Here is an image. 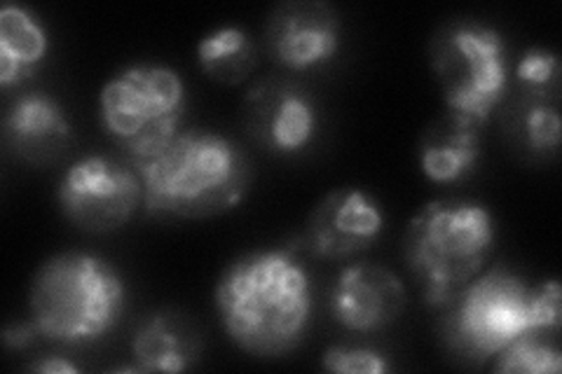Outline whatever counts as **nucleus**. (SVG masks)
Instances as JSON below:
<instances>
[{
    "label": "nucleus",
    "mask_w": 562,
    "mask_h": 374,
    "mask_svg": "<svg viewBox=\"0 0 562 374\" xmlns=\"http://www.w3.org/2000/svg\"><path fill=\"white\" fill-rule=\"evenodd\" d=\"M214 307L221 328L244 353L281 359L310 332L314 283L293 246L258 248L221 272Z\"/></svg>",
    "instance_id": "1"
},
{
    "label": "nucleus",
    "mask_w": 562,
    "mask_h": 374,
    "mask_svg": "<svg viewBox=\"0 0 562 374\" xmlns=\"http://www.w3.org/2000/svg\"><path fill=\"white\" fill-rule=\"evenodd\" d=\"M132 167L150 216L179 220L216 218L237 208L254 175L237 140L202 127H183Z\"/></svg>",
    "instance_id": "2"
},
{
    "label": "nucleus",
    "mask_w": 562,
    "mask_h": 374,
    "mask_svg": "<svg viewBox=\"0 0 562 374\" xmlns=\"http://www.w3.org/2000/svg\"><path fill=\"white\" fill-rule=\"evenodd\" d=\"M443 309L450 349L471 363H485L522 335L558 330L562 291L558 279L530 286L520 274L497 264L471 279Z\"/></svg>",
    "instance_id": "3"
},
{
    "label": "nucleus",
    "mask_w": 562,
    "mask_h": 374,
    "mask_svg": "<svg viewBox=\"0 0 562 374\" xmlns=\"http://www.w3.org/2000/svg\"><path fill=\"white\" fill-rule=\"evenodd\" d=\"M125 309V279L115 264L90 251L49 256L29 286V318L52 344H94L120 326Z\"/></svg>",
    "instance_id": "4"
},
{
    "label": "nucleus",
    "mask_w": 562,
    "mask_h": 374,
    "mask_svg": "<svg viewBox=\"0 0 562 374\" xmlns=\"http://www.w3.org/2000/svg\"><path fill=\"white\" fill-rule=\"evenodd\" d=\"M492 211L471 200H434L411 218L403 235V260L429 307L443 309L495 251Z\"/></svg>",
    "instance_id": "5"
},
{
    "label": "nucleus",
    "mask_w": 562,
    "mask_h": 374,
    "mask_svg": "<svg viewBox=\"0 0 562 374\" xmlns=\"http://www.w3.org/2000/svg\"><path fill=\"white\" fill-rule=\"evenodd\" d=\"M186 101L179 70L160 61H138L103 82L99 120L134 165L183 129Z\"/></svg>",
    "instance_id": "6"
},
{
    "label": "nucleus",
    "mask_w": 562,
    "mask_h": 374,
    "mask_svg": "<svg viewBox=\"0 0 562 374\" xmlns=\"http://www.w3.org/2000/svg\"><path fill=\"white\" fill-rule=\"evenodd\" d=\"M431 70L448 113L483 127L508 92V47L499 29L454 20L431 38Z\"/></svg>",
    "instance_id": "7"
},
{
    "label": "nucleus",
    "mask_w": 562,
    "mask_h": 374,
    "mask_svg": "<svg viewBox=\"0 0 562 374\" xmlns=\"http://www.w3.org/2000/svg\"><path fill=\"white\" fill-rule=\"evenodd\" d=\"M57 202L68 223L90 235L125 227L144 206V185L130 162L103 152L78 157L57 185Z\"/></svg>",
    "instance_id": "8"
},
{
    "label": "nucleus",
    "mask_w": 562,
    "mask_h": 374,
    "mask_svg": "<svg viewBox=\"0 0 562 374\" xmlns=\"http://www.w3.org/2000/svg\"><path fill=\"white\" fill-rule=\"evenodd\" d=\"M340 45L342 20L328 0H284L268 14V55L277 66L293 73L330 64L338 57Z\"/></svg>",
    "instance_id": "9"
},
{
    "label": "nucleus",
    "mask_w": 562,
    "mask_h": 374,
    "mask_svg": "<svg viewBox=\"0 0 562 374\" xmlns=\"http://www.w3.org/2000/svg\"><path fill=\"white\" fill-rule=\"evenodd\" d=\"M386 225L384 208L363 188H336L310 211L303 246L314 258L347 260L375 246Z\"/></svg>",
    "instance_id": "10"
},
{
    "label": "nucleus",
    "mask_w": 562,
    "mask_h": 374,
    "mask_svg": "<svg viewBox=\"0 0 562 374\" xmlns=\"http://www.w3.org/2000/svg\"><path fill=\"white\" fill-rule=\"evenodd\" d=\"M246 129L274 155L303 152L319 132V109L307 89L286 80L258 82L244 99Z\"/></svg>",
    "instance_id": "11"
},
{
    "label": "nucleus",
    "mask_w": 562,
    "mask_h": 374,
    "mask_svg": "<svg viewBox=\"0 0 562 374\" xmlns=\"http://www.w3.org/2000/svg\"><path fill=\"white\" fill-rule=\"evenodd\" d=\"M408 305L406 283L390 267L375 262L347 264L330 288L333 318L349 332H380L394 326Z\"/></svg>",
    "instance_id": "12"
},
{
    "label": "nucleus",
    "mask_w": 562,
    "mask_h": 374,
    "mask_svg": "<svg viewBox=\"0 0 562 374\" xmlns=\"http://www.w3.org/2000/svg\"><path fill=\"white\" fill-rule=\"evenodd\" d=\"M3 136L16 157L43 165L70 144L74 124L57 97L31 89L10 101L3 115Z\"/></svg>",
    "instance_id": "13"
},
{
    "label": "nucleus",
    "mask_w": 562,
    "mask_h": 374,
    "mask_svg": "<svg viewBox=\"0 0 562 374\" xmlns=\"http://www.w3.org/2000/svg\"><path fill=\"white\" fill-rule=\"evenodd\" d=\"M417 162L429 183H460L481 162V127L452 113L429 124L417 146Z\"/></svg>",
    "instance_id": "14"
},
{
    "label": "nucleus",
    "mask_w": 562,
    "mask_h": 374,
    "mask_svg": "<svg viewBox=\"0 0 562 374\" xmlns=\"http://www.w3.org/2000/svg\"><path fill=\"white\" fill-rule=\"evenodd\" d=\"M200 353L198 332L171 311L150 314L132 337L134 372H186Z\"/></svg>",
    "instance_id": "15"
},
{
    "label": "nucleus",
    "mask_w": 562,
    "mask_h": 374,
    "mask_svg": "<svg viewBox=\"0 0 562 374\" xmlns=\"http://www.w3.org/2000/svg\"><path fill=\"white\" fill-rule=\"evenodd\" d=\"M49 52L43 20L22 3L0 8V84L14 87L38 73Z\"/></svg>",
    "instance_id": "16"
},
{
    "label": "nucleus",
    "mask_w": 562,
    "mask_h": 374,
    "mask_svg": "<svg viewBox=\"0 0 562 374\" xmlns=\"http://www.w3.org/2000/svg\"><path fill=\"white\" fill-rule=\"evenodd\" d=\"M258 45L251 33L227 24L204 33L198 43V64L221 84H241L258 68Z\"/></svg>",
    "instance_id": "17"
},
{
    "label": "nucleus",
    "mask_w": 562,
    "mask_h": 374,
    "mask_svg": "<svg viewBox=\"0 0 562 374\" xmlns=\"http://www.w3.org/2000/svg\"><path fill=\"white\" fill-rule=\"evenodd\" d=\"M492 370L506 374H558L562 370V353L558 347L543 342L539 332H530L499 351Z\"/></svg>",
    "instance_id": "18"
},
{
    "label": "nucleus",
    "mask_w": 562,
    "mask_h": 374,
    "mask_svg": "<svg viewBox=\"0 0 562 374\" xmlns=\"http://www.w3.org/2000/svg\"><path fill=\"white\" fill-rule=\"evenodd\" d=\"M516 80L527 99H558L560 57L551 47L532 45L518 57Z\"/></svg>",
    "instance_id": "19"
},
{
    "label": "nucleus",
    "mask_w": 562,
    "mask_h": 374,
    "mask_svg": "<svg viewBox=\"0 0 562 374\" xmlns=\"http://www.w3.org/2000/svg\"><path fill=\"white\" fill-rule=\"evenodd\" d=\"M562 122L558 99H527L522 111V134L535 152H555L560 146Z\"/></svg>",
    "instance_id": "20"
},
{
    "label": "nucleus",
    "mask_w": 562,
    "mask_h": 374,
    "mask_svg": "<svg viewBox=\"0 0 562 374\" xmlns=\"http://www.w3.org/2000/svg\"><path fill=\"white\" fill-rule=\"evenodd\" d=\"M322 367L336 374H384L392 370V363L371 347L333 344L322 355Z\"/></svg>",
    "instance_id": "21"
},
{
    "label": "nucleus",
    "mask_w": 562,
    "mask_h": 374,
    "mask_svg": "<svg viewBox=\"0 0 562 374\" xmlns=\"http://www.w3.org/2000/svg\"><path fill=\"white\" fill-rule=\"evenodd\" d=\"M38 340H43V337H41L38 330H35L31 318H29V320H16V324H10V326L3 330V344H5L8 349H20V351H24V349L33 347Z\"/></svg>",
    "instance_id": "22"
},
{
    "label": "nucleus",
    "mask_w": 562,
    "mask_h": 374,
    "mask_svg": "<svg viewBox=\"0 0 562 374\" xmlns=\"http://www.w3.org/2000/svg\"><path fill=\"white\" fill-rule=\"evenodd\" d=\"M29 370L41 374H78L80 365L68 361L66 355H43V359H35Z\"/></svg>",
    "instance_id": "23"
}]
</instances>
